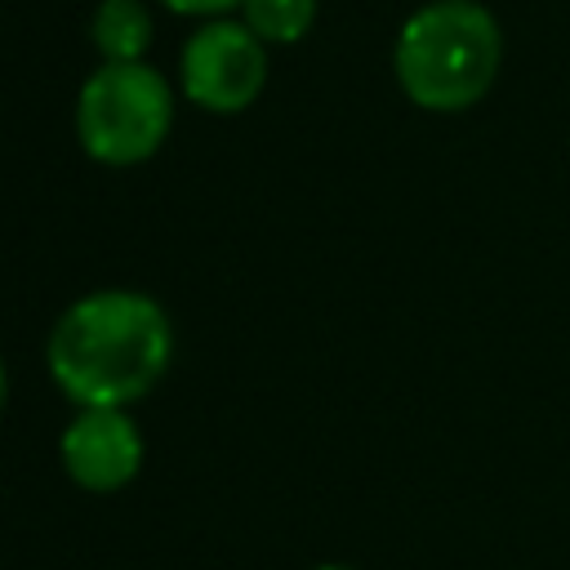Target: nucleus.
<instances>
[{
    "label": "nucleus",
    "instance_id": "1",
    "mask_svg": "<svg viewBox=\"0 0 570 570\" xmlns=\"http://www.w3.org/2000/svg\"><path fill=\"white\" fill-rule=\"evenodd\" d=\"M174 361V325L151 294L94 289L49 330L45 365L76 405H134Z\"/></svg>",
    "mask_w": 570,
    "mask_h": 570
},
{
    "label": "nucleus",
    "instance_id": "2",
    "mask_svg": "<svg viewBox=\"0 0 570 570\" xmlns=\"http://www.w3.org/2000/svg\"><path fill=\"white\" fill-rule=\"evenodd\" d=\"M499 22L476 0H432L414 9L392 49L396 85L428 111H463L481 102L499 76Z\"/></svg>",
    "mask_w": 570,
    "mask_h": 570
},
{
    "label": "nucleus",
    "instance_id": "3",
    "mask_svg": "<svg viewBox=\"0 0 570 570\" xmlns=\"http://www.w3.org/2000/svg\"><path fill=\"white\" fill-rule=\"evenodd\" d=\"M174 125L169 80L142 62H98L76 94V138L80 147L111 169L142 165L160 151Z\"/></svg>",
    "mask_w": 570,
    "mask_h": 570
},
{
    "label": "nucleus",
    "instance_id": "4",
    "mask_svg": "<svg viewBox=\"0 0 570 570\" xmlns=\"http://www.w3.org/2000/svg\"><path fill=\"white\" fill-rule=\"evenodd\" d=\"M178 85H183V98L205 111H218V116L245 111L267 85V49L245 22L205 18L183 45Z\"/></svg>",
    "mask_w": 570,
    "mask_h": 570
},
{
    "label": "nucleus",
    "instance_id": "5",
    "mask_svg": "<svg viewBox=\"0 0 570 570\" xmlns=\"http://www.w3.org/2000/svg\"><path fill=\"white\" fill-rule=\"evenodd\" d=\"M58 459L80 490L111 494L142 468V428L125 405H80L58 436Z\"/></svg>",
    "mask_w": 570,
    "mask_h": 570
},
{
    "label": "nucleus",
    "instance_id": "6",
    "mask_svg": "<svg viewBox=\"0 0 570 570\" xmlns=\"http://www.w3.org/2000/svg\"><path fill=\"white\" fill-rule=\"evenodd\" d=\"M89 36H94V49L107 58V62H129V58H142L156 27H151V9L142 0H102L89 18Z\"/></svg>",
    "mask_w": 570,
    "mask_h": 570
},
{
    "label": "nucleus",
    "instance_id": "7",
    "mask_svg": "<svg viewBox=\"0 0 570 570\" xmlns=\"http://www.w3.org/2000/svg\"><path fill=\"white\" fill-rule=\"evenodd\" d=\"M240 22L263 45H294L316 22V0H240Z\"/></svg>",
    "mask_w": 570,
    "mask_h": 570
},
{
    "label": "nucleus",
    "instance_id": "8",
    "mask_svg": "<svg viewBox=\"0 0 570 570\" xmlns=\"http://www.w3.org/2000/svg\"><path fill=\"white\" fill-rule=\"evenodd\" d=\"M169 13H187V18H223L227 9H240V0H156Z\"/></svg>",
    "mask_w": 570,
    "mask_h": 570
},
{
    "label": "nucleus",
    "instance_id": "9",
    "mask_svg": "<svg viewBox=\"0 0 570 570\" xmlns=\"http://www.w3.org/2000/svg\"><path fill=\"white\" fill-rule=\"evenodd\" d=\"M4 396H9V374H4V361H0V410H4Z\"/></svg>",
    "mask_w": 570,
    "mask_h": 570
},
{
    "label": "nucleus",
    "instance_id": "10",
    "mask_svg": "<svg viewBox=\"0 0 570 570\" xmlns=\"http://www.w3.org/2000/svg\"><path fill=\"white\" fill-rule=\"evenodd\" d=\"M316 570H347V566H316Z\"/></svg>",
    "mask_w": 570,
    "mask_h": 570
}]
</instances>
